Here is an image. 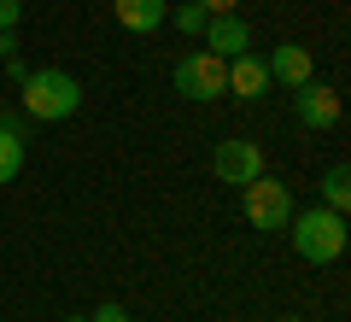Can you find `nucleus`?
I'll list each match as a JSON object with an SVG mask.
<instances>
[{
    "label": "nucleus",
    "instance_id": "f257e3e1",
    "mask_svg": "<svg viewBox=\"0 0 351 322\" xmlns=\"http://www.w3.org/2000/svg\"><path fill=\"white\" fill-rule=\"evenodd\" d=\"M24 112L36 117V124H64V117L82 112V82H76L71 71H59V65L29 71L24 76Z\"/></svg>",
    "mask_w": 351,
    "mask_h": 322
},
{
    "label": "nucleus",
    "instance_id": "f03ea898",
    "mask_svg": "<svg viewBox=\"0 0 351 322\" xmlns=\"http://www.w3.org/2000/svg\"><path fill=\"white\" fill-rule=\"evenodd\" d=\"M287 229H293V252H299L304 264H334L339 252H346V217H339V211H328V205L293 211Z\"/></svg>",
    "mask_w": 351,
    "mask_h": 322
},
{
    "label": "nucleus",
    "instance_id": "7ed1b4c3",
    "mask_svg": "<svg viewBox=\"0 0 351 322\" xmlns=\"http://www.w3.org/2000/svg\"><path fill=\"white\" fill-rule=\"evenodd\" d=\"M293 217V187L276 182V176H252L246 182V223L258 235H281Z\"/></svg>",
    "mask_w": 351,
    "mask_h": 322
},
{
    "label": "nucleus",
    "instance_id": "20e7f679",
    "mask_svg": "<svg viewBox=\"0 0 351 322\" xmlns=\"http://www.w3.org/2000/svg\"><path fill=\"white\" fill-rule=\"evenodd\" d=\"M176 94H188V100H223L228 94V59H217L211 47L182 53V59H176Z\"/></svg>",
    "mask_w": 351,
    "mask_h": 322
},
{
    "label": "nucleus",
    "instance_id": "39448f33",
    "mask_svg": "<svg viewBox=\"0 0 351 322\" xmlns=\"http://www.w3.org/2000/svg\"><path fill=\"white\" fill-rule=\"evenodd\" d=\"M211 170L223 176L228 187H246L252 176H263V152H258V141H217V147H211Z\"/></svg>",
    "mask_w": 351,
    "mask_h": 322
},
{
    "label": "nucleus",
    "instance_id": "423d86ee",
    "mask_svg": "<svg viewBox=\"0 0 351 322\" xmlns=\"http://www.w3.org/2000/svg\"><path fill=\"white\" fill-rule=\"evenodd\" d=\"M293 112L304 129H334L339 124V94L328 82H299L293 88Z\"/></svg>",
    "mask_w": 351,
    "mask_h": 322
},
{
    "label": "nucleus",
    "instance_id": "0eeeda50",
    "mask_svg": "<svg viewBox=\"0 0 351 322\" xmlns=\"http://www.w3.org/2000/svg\"><path fill=\"white\" fill-rule=\"evenodd\" d=\"M199 36H205V47H211L217 59H234V53H246V47H252V30L240 24L234 12H217V18H205V30H199Z\"/></svg>",
    "mask_w": 351,
    "mask_h": 322
},
{
    "label": "nucleus",
    "instance_id": "6e6552de",
    "mask_svg": "<svg viewBox=\"0 0 351 322\" xmlns=\"http://www.w3.org/2000/svg\"><path fill=\"white\" fill-rule=\"evenodd\" d=\"M269 76H276V82H287V88H299V82H311V47H299V41H281V47H269Z\"/></svg>",
    "mask_w": 351,
    "mask_h": 322
},
{
    "label": "nucleus",
    "instance_id": "1a4fd4ad",
    "mask_svg": "<svg viewBox=\"0 0 351 322\" xmlns=\"http://www.w3.org/2000/svg\"><path fill=\"white\" fill-rule=\"evenodd\" d=\"M263 88H269V65H263L258 53H234V59H228V94L234 100H258Z\"/></svg>",
    "mask_w": 351,
    "mask_h": 322
},
{
    "label": "nucleus",
    "instance_id": "9d476101",
    "mask_svg": "<svg viewBox=\"0 0 351 322\" xmlns=\"http://www.w3.org/2000/svg\"><path fill=\"white\" fill-rule=\"evenodd\" d=\"M112 12H117V24H123L129 36H152V30L170 18V6H164V0H112Z\"/></svg>",
    "mask_w": 351,
    "mask_h": 322
},
{
    "label": "nucleus",
    "instance_id": "9b49d317",
    "mask_svg": "<svg viewBox=\"0 0 351 322\" xmlns=\"http://www.w3.org/2000/svg\"><path fill=\"white\" fill-rule=\"evenodd\" d=\"M18 170H24V135L12 124H0V187L18 182Z\"/></svg>",
    "mask_w": 351,
    "mask_h": 322
},
{
    "label": "nucleus",
    "instance_id": "f8f14e48",
    "mask_svg": "<svg viewBox=\"0 0 351 322\" xmlns=\"http://www.w3.org/2000/svg\"><path fill=\"white\" fill-rule=\"evenodd\" d=\"M322 205L346 217V205H351V170H346V164H334V170L322 176Z\"/></svg>",
    "mask_w": 351,
    "mask_h": 322
},
{
    "label": "nucleus",
    "instance_id": "ddd939ff",
    "mask_svg": "<svg viewBox=\"0 0 351 322\" xmlns=\"http://www.w3.org/2000/svg\"><path fill=\"white\" fill-rule=\"evenodd\" d=\"M205 18H211V12H205L199 0H188V6H176V30H188V36H199V30H205Z\"/></svg>",
    "mask_w": 351,
    "mask_h": 322
},
{
    "label": "nucleus",
    "instance_id": "4468645a",
    "mask_svg": "<svg viewBox=\"0 0 351 322\" xmlns=\"http://www.w3.org/2000/svg\"><path fill=\"white\" fill-rule=\"evenodd\" d=\"M18 18H24V0H0V36L18 30Z\"/></svg>",
    "mask_w": 351,
    "mask_h": 322
},
{
    "label": "nucleus",
    "instance_id": "2eb2a0df",
    "mask_svg": "<svg viewBox=\"0 0 351 322\" xmlns=\"http://www.w3.org/2000/svg\"><path fill=\"white\" fill-rule=\"evenodd\" d=\"M94 322H135V317H129L123 305H100V310H94Z\"/></svg>",
    "mask_w": 351,
    "mask_h": 322
},
{
    "label": "nucleus",
    "instance_id": "dca6fc26",
    "mask_svg": "<svg viewBox=\"0 0 351 322\" xmlns=\"http://www.w3.org/2000/svg\"><path fill=\"white\" fill-rule=\"evenodd\" d=\"M199 6H205V12H211V18H217V12H234L240 0H199Z\"/></svg>",
    "mask_w": 351,
    "mask_h": 322
},
{
    "label": "nucleus",
    "instance_id": "f3484780",
    "mask_svg": "<svg viewBox=\"0 0 351 322\" xmlns=\"http://www.w3.org/2000/svg\"><path fill=\"white\" fill-rule=\"evenodd\" d=\"M64 322H94V317H64Z\"/></svg>",
    "mask_w": 351,
    "mask_h": 322
},
{
    "label": "nucleus",
    "instance_id": "a211bd4d",
    "mask_svg": "<svg viewBox=\"0 0 351 322\" xmlns=\"http://www.w3.org/2000/svg\"><path fill=\"white\" fill-rule=\"evenodd\" d=\"M281 322H304V317H281Z\"/></svg>",
    "mask_w": 351,
    "mask_h": 322
}]
</instances>
